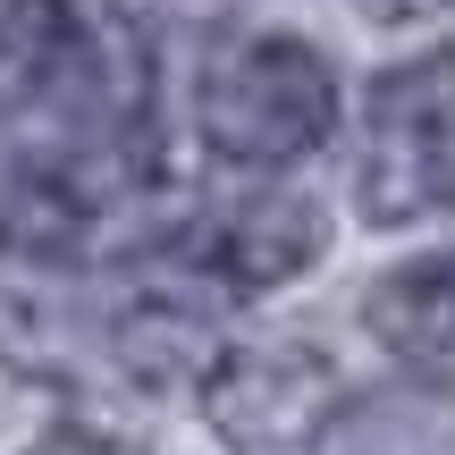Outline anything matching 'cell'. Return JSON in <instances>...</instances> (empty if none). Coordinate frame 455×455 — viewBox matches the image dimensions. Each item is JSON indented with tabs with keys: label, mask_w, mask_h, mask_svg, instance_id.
Wrapping results in <instances>:
<instances>
[{
	"label": "cell",
	"mask_w": 455,
	"mask_h": 455,
	"mask_svg": "<svg viewBox=\"0 0 455 455\" xmlns=\"http://www.w3.org/2000/svg\"><path fill=\"white\" fill-rule=\"evenodd\" d=\"M447 9V0H363V17H379V26H405V17H430Z\"/></svg>",
	"instance_id": "cell-10"
},
{
	"label": "cell",
	"mask_w": 455,
	"mask_h": 455,
	"mask_svg": "<svg viewBox=\"0 0 455 455\" xmlns=\"http://www.w3.org/2000/svg\"><path fill=\"white\" fill-rule=\"evenodd\" d=\"M26 455H152V447H135V439H110V430H93V422H60V430H43Z\"/></svg>",
	"instance_id": "cell-9"
},
{
	"label": "cell",
	"mask_w": 455,
	"mask_h": 455,
	"mask_svg": "<svg viewBox=\"0 0 455 455\" xmlns=\"http://www.w3.org/2000/svg\"><path fill=\"white\" fill-rule=\"evenodd\" d=\"M355 212L371 228H405V220L455 212V51L405 60L363 93Z\"/></svg>",
	"instance_id": "cell-3"
},
{
	"label": "cell",
	"mask_w": 455,
	"mask_h": 455,
	"mask_svg": "<svg viewBox=\"0 0 455 455\" xmlns=\"http://www.w3.org/2000/svg\"><path fill=\"white\" fill-rule=\"evenodd\" d=\"M338 405H346L338 363L304 338L228 346V355L203 363V422L236 455H304L338 422Z\"/></svg>",
	"instance_id": "cell-4"
},
{
	"label": "cell",
	"mask_w": 455,
	"mask_h": 455,
	"mask_svg": "<svg viewBox=\"0 0 455 455\" xmlns=\"http://www.w3.org/2000/svg\"><path fill=\"white\" fill-rule=\"evenodd\" d=\"M338 127V76L304 34H228L195 76V135L228 169H295Z\"/></svg>",
	"instance_id": "cell-2"
},
{
	"label": "cell",
	"mask_w": 455,
	"mask_h": 455,
	"mask_svg": "<svg viewBox=\"0 0 455 455\" xmlns=\"http://www.w3.org/2000/svg\"><path fill=\"white\" fill-rule=\"evenodd\" d=\"M220 9H236V0H110V17L135 34H178V26H203Z\"/></svg>",
	"instance_id": "cell-8"
},
{
	"label": "cell",
	"mask_w": 455,
	"mask_h": 455,
	"mask_svg": "<svg viewBox=\"0 0 455 455\" xmlns=\"http://www.w3.org/2000/svg\"><path fill=\"white\" fill-rule=\"evenodd\" d=\"M321 212L304 195H236L212 212H186L152 236V253H169L186 278H203L212 295H261L278 278H304L321 261Z\"/></svg>",
	"instance_id": "cell-5"
},
{
	"label": "cell",
	"mask_w": 455,
	"mask_h": 455,
	"mask_svg": "<svg viewBox=\"0 0 455 455\" xmlns=\"http://www.w3.org/2000/svg\"><path fill=\"white\" fill-rule=\"evenodd\" d=\"M110 101L118 93L76 0H0V127H68Z\"/></svg>",
	"instance_id": "cell-6"
},
{
	"label": "cell",
	"mask_w": 455,
	"mask_h": 455,
	"mask_svg": "<svg viewBox=\"0 0 455 455\" xmlns=\"http://www.w3.org/2000/svg\"><path fill=\"white\" fill-rule=\"evenodd\" d=\"M152 195H161V169L127 101L68 118V127H26L0 152V253L76 270L127 236Z\"/></svg>",
	"instance_id": "cell-1"
},
{
	"label": "cell",
	"mask_w": 455,
	"mask_h": 455,
	"mask_svg": "<svg viewBox=\"0 0 455 455\" xmlns=\"http://www.w3.org/2000/svg\"><path fill=\"white\" fill-rule=\"evenodd\" d=\"M363 329L379 338V355H388L405 379L455 388V244L379 278L371 304H363Z\"/></svg>",
	"instance_id": "cell-7"
}]
</instances>
